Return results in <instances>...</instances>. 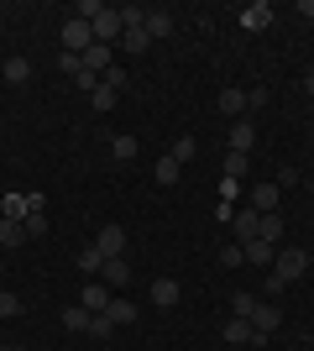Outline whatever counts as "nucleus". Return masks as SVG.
<instances>
[{"instance_id":"nucleus-1","label":"nucleus","mask_w":314,"mask_h":351,"mask_svg":"<svg viewBox=\"0 0 314 351\" xmlns=\"http://www.w3.org/2000/svg\"><path fill=\"white\" fill-rule=\"evenodd\" d=\"M304 267H309V252L304 247H278V257H272V278H267V293H283L288 283L304 278Z\"/></svg>"},{"instance_id":"nucleus-2","label":"nucleus","mask_w":314,"mask_h":351,"mask_svg":"<svg viewBox=\"0 0 314 351\" xmlns=\"http://www.w3.org/2000/svg\"><path fill=\"white\" fill-rule=\"evenodd\" d=\"M94 47V32H90V21H79V16H68L63 21V53H74V58H84Z\"/></svg>"},{"instance_id":"nucleus-3","label":"nucleus","mask_w":314,"mask_h":351,"mask_svg":"<svg viewBox=\"0 0 314 351\" xmlns=\"http://www.w3.org/2000/svg\"><path fill=\"white\" fill-rule=\"evenodd\" d=\"M278 325H283V309H278V304H257V309H252V330H257V346H267Z\"/></svg>"},{"instance_id":"nucleus-4","label":"nucleus","mask_w":314,"mask_h":351,"mask_svg":"<svg viewBox=\"0 0 314 351\" xmlns=\"http://www.w3.org/2000/svg\"><path fill=\"white\" fill-rule=\"evenodd\" d=\"M94 252H100L105 263H110V257H126V231H120V226H100V231H94Z\"/></svg>"},{"instance_id":"nucleus-5","label":"nucleus","mask_w":314,"mask_h":351,"mask_svg":"<svg viewBox=\"0 0 314 351\" xmlns=\"http://www.w3.org/2000/svg\"><path fill=\"white\" fill-rule=\"evenodd\" d=\"M110 299H116V293L105 289L100 278H90V283H84V293H79V304L90 309V315H105V309H110Z\"/></svg>"},{"instance_id":"nucleus-6","label":"nucleus","mask_w":314,"mask_h":351,"mask_svg":"<svg viewBox=\"0 0 314 351\" xmlns=\"http://www.w3.org/2000/svg\"><path fill=\"white\" fill-rule=\"evenodd\" d=\"M220 116H231V121H241L246 116V110H252V95H246V89H220Z\"/></svg>"},{"instance_id":"nucleus-7","label":"nucleus","mask_w":314,"mask_h":351,"mask_svg":"<svg viewBox=\"0 0 314 351\" xmlns=\"http://www.w3.org/2000/svg\"><path fill=\"white\" fill-rule=\"evenodd\" d=\"M100 283H105L110 293H120V289H126V283H131V267H126V257H110V263L100 267Z\"/></svg>"},{"instance_id":"nucleus-8","label":"nucleus","mask_w":314,"mask_h":351,"mask_svg":"<svg viewBox=\"0 0 314 351\" xmlns=\"http://www.w3.org/2000/svg\"><path fill=\"white\" fill-rule=\"evenodd\" d=\"M225 142H231L225 152H252V142H257V126H252L246 116H241V121H231V136H225Z\"/></svg>"},{"instance_id":"nucleus-9","label":"nucleus","mask_w":314,"mask_h":351,"mask_svg":"<svg viewBox=\"0 0 314 351\" xmlns=\"http://www.w3.org/2000/svg\"><path fill=\"white\" fill-rule=\"evenodd\" d=\"M231 226H236V236H241V247H246V241H257V236H262V215H257L252 205L241 210V215H231Z\"/></svg>"},{"instance_id":"nucleus-10","label":"nucleus","mask_w":314,"mask_h":351,"mask_svg":"<svg viewBox=\"0 0 314 351\" xmlns=\"http://www.w3.org/2000/svg\"><path fill=\"white\" fill-rule=\"evenodd\" d=\"M278 199H283V189H278V184H257V189H252V210H257V215H272V210H278Z\"/></svg>"},{"instance_id":"nucleus-11","label":"nucleus","mask_w":314,"mask_h":351,"mask_svg":"<svg viewBox=\"0 0 314 351\" xmlns=\"http://www.w3.org/2000/svg\"><path fill=\"white\" fill-rule=\"evenodd\" d=\"M179 278H152V304H157V309H173V304H179Z\"/></svg>"},{"instance_id":"nucleus-12","label":"nucleus","mask_w":314,"mask_h":351,"mask_svg":"<svg viewBox=\"0 0 314 351\" xmlns=\"http://www.w3.org/2000/svg\"><path fill=\"white\" fill-rule=\"evenodd\" d=\"M267 21H272V5H267V0H252V5L241 11V27H246V32H262Z\"/></svg>"},{"instance_id":"nucleus-13","label":"nucleus","mask_w":314,"mask_h":351,"mask_svg":"<svg viewBox=\"0 0 314 351\" xmlns=\"http://www.w3.org/2000/svg\"><path fill=\"white\" fill-rule=\"evenodd\" d=\"M225 341H231V346H257V330H252V320H241V315H236V320L225 325Z\"/></svg>"},{"instance_id":"nucleus-14","label":"nucleus","mask_w":314,"mask_h":351,"mask_svg":"<svg viewBox=\"0 0 314 351\" xmlns=\"http://www.w3.org/2000/svg\"><path fill=\"white\" fill-rule=\"evenodd\" d=\"M147 37H152V43L173 37V16H168V11H147Z\"/></svg>"},{"instance_id":"nucleus-15","label":"nucleus","mask_w":314,"mask_h":351,"mask_svg":"<svg viewBox=\"0 0 314 351\" xmlns=\"http://www.w3.org/2000/svg\"><path fill=\"white\" fill-rule=\"evenodd\" d=\"M110 63H116V47H100V43H94L90 53H84V69H94V73H105Z\"/></svg>"},{"instance_id":"nucleus-16","label":"nucleus","mask_w":314,"mask_h":351,"mask_svg":"<svg viewBox=\"0 0 314 351\" xmlns=\"http://www.w3.org/2000/svg\"><path fill=\"white\" fill-rule=\"evenodd\" d=\"M31 205H27V194H5V205H0V220H27Z\"/></svg>"},{"instance_id":"nucleus-17","label":"nucleus","mask_w":314,"mask_h":351,"mask_svg":"<svg viewBox=\"0 0 314 351\" xmlns=\"http://www.w3.org/2000/svg\"><path fill=\"white\" fill-rule=\"evenodd\" d=\"M90 320H94V315L84 304H68V309H63V325H68V330H84V336H90Z\"/></svg>"},{"instance_id":"nucleus-18","label":"nucleus","mask_w":314,"mask_h":351,"mask_svg":"<svg viewBox=\"0 0 314 351\" xmlns=\"http://www.w3.org/2000/svg\"><path fill=\"white\" fill-rule=\"evenodd\" d=\"M116 16H120V27H126V32L147 27V5H116Z\"/></svg>"},{"instance_id":"nucleus-19","label":"nucleus","mask_w":314,"mask_h":351,"mask_svg":"<svg viewBox=\"0 0 314 351\" xmlns=\"http://www.w3.org/2000/svg\"><path fill=\"white\" fill-rule=\"evenodd\" d=\"M246 263H272V257H278V247H272V241H262V236H257V241H246Z\"/></svg>"},{"instance_id":"nucleus-20","label":"nucleus","mask_w":314,"mask_h":351,"mask_svg":"<svg viewBox=\"0 0 314 351\" xmlns=\"http://www.w3.org/2000/svg\"><path fill=\"white\" fill-rule=\"evenodd\" d=\"M105 315H110V320H116V325H131V320H136V304H131V299H120V293H116Z\"/></svg>"},{"instance_id":"nucleus-21","label":"nucleus","mask_w":314,"mask_h":351,"mask_svg":"<svg viewBox=\"0 0 314 351\" xmlns=\"http://www.w3.org/2000/svg\"><path fill=\"white\" fill-rule=\"evenodd\" d=\"M0 73H5V84H27V79H31V63L27 58H5V69H0Z\"/></svg>"},{"instance_id":"nucleus-22","label":"nucleus","mask_w":314,"mask_h":351,"mask_svg":"<svg viewBox=\"0 0 314 351\" xmlns=\"http://www.w3.org/2000/svg\"><path fill=\"white\" fill-rule=\"evenodd\" d=\"M120 47H126V53H147V47H152L147 27H136V32H120Z\"/></svg>"},{"instance_id":"nucleus-23","label":"nucleus","mask_w":314,"mask_h":351,"mask_svg":"<svg viewBox=\"0 0 314 351\" xmlns=\"http://www.w3.org/2000/svg\"><path fill=\"white\" fill-rule=\"evenodd\" d=\"M105 11H110L105 0H79V5H74V16H79V21H90V27H94V21H100Z\"/></svg>"},{"instance_id":"nucleus-24","label":"nucleus","mask_w":314,"mask_h":351,"mask_svg":"<svg viewBox=\"0 0 314 351\" xmlns=\"http://www.w3.org/2000/svg\"><path fill=\"white\" fill-rule=\"evenodd\" d=\"M105 142H110L116 162H131V158H136V136H105Z\"/></svg>"},{"instance_id":"nucleus-25","label":"nucleus","mask_w":314,"mask_h":351,"mask_svg":"<svg viewBox=\"0 0 314 351\" xmlns=\"http://www.w3.org/2000/svg\"><path fill=\"white\" fill-rule=\"evenodd\" d=\"M27 231H21V220H0V247H21Z\"/></svg>"},{"instance_id":"nucleus-26","label":"nucleus","mask_w":314,"mask_h":351,"mask_svg":"<svg viewBox=\"0 0 314 351\" xmlns=\"http://www.w3.org/2000/svg\"><path fill=\"white\" fill-rule=\"evenodd\" d=\"M194 136H173V147H168V158H173V162H189V158H194Z\"/></svg>"},{"instance_id":"nucleus-27","label":"nucleus","mask_w":314,"mask_h":351,"mask_svg":"<svg viewBox=\"0 0 314 351\" xmlns=\"http://www.w3.org/2000/svg\"><path fill=\"white\" fill-rule=\"evenodd\" d=\"M179 173H183V162H173L163 152V158H157V184H179Z\"/></svg>"},{"instance_id":"nucleus-28","label":"nucleus","mask_w":314,"mask_h":351,"mask_svg":"<svg viewBox=\"0 0 314 351\" xmlns=\"http://www.w3.org/2000/svg\"><path fill=\"white\" fill-rule=\"evenodd\" d=\"M225 178H246V152H225Z\"/></svg>"},{"instance_id":"nucleus-29","label":"nucleus","mask_w":314,"mask_h":351,"mask_svg":"<svg viewBox=\"0 0 314 351\" xmlns=\"http://www.w3.org/2000/svg\"><path fill=\"white\" fill-rule=\"evenodd\" d=\"M79 267H84V273H94V278H100L105 257H100V252H94V241H90V247H84V252H79Z\"/></svg>"},{"instance_id":"nucleus-30","label":"nucleus","mask_w":314,"mask_h":351,"mask_svg":"<svg viewBox=\"0 0 314 351\" xmlns=\"http://www.w3.org/2000/svg\"><path fill=\"white\" fill-rule=\"evenodd\" d=\"M100 84H105V89H116V95H120V89H126V69H120V63H110V69L100 73Z\"/></svg>"},{"instance_id":"nucleus-31","label":"nucleus","mask_w":314,"mask_h":351,"mask_svg":"<svg viewBox=\"0 0 314 351\" xmlns=\"http://www.w3.org/2000/svg\"><path fill=\"white\" fill-rule=\"evenodd\" d=\"M278 236H283V220H278V210H272V215H262V241L278 247Z\"/></svg>"},{"instance_id":"nucleus-32","label":"nucleus","mask_w":314,"mask_h":351,"mask_svg":"<svg viewBox=\"0 0 314 351\" xmlns=\"http://www.w3.org/2000/svg\"><path fill=\"white\" fill-rule=\"evenodd\" d=\"M21 231H27V236H47V215H42V210H31V215L21 220Z\"/></svg>"},{"instance_id":"nucleus-33","label":"nucleus","mask_w":314,"mask_h":351,"mask_svg":"<svg viewBox=\"0 0 314 351\" xmlns=\"http://www.w3.org/2000/svg\"><path fill=\"white\" fill-rule=\"evenodd\" d=\"M74 84L84 89V95H94V89H100V73H94V69H79V73H74Z\"/></svg>"},{"instance_id":"nucleus-34","label":"nucleus","mask_w":314,"mask_h":351,"mask_svg":"<svg viewBox=\"0 0 314 351\" xmlns=\"http://www.w3.org/2000/svg\"><path fill=\"white\" fill-rule=\"evenodd\" d=\"M110 330H116V320H110V315H94V320H90V336H94V341H105Z\"/></svg>"},{"instance_id":"nucleus-35","label":"nucleus","mask_w":314,"mask_h":351,"mask_svg":"<svg viewBox=\"0 0 314 351\" xmlns=\"http://www.w3.org/2000/svg\"><path fill=\"white\" fill-rule=\"evenodd\" d=\"M11 315H21V299H16V293H5V289H0V320H11Z\"/></svg>"},{"instance_id":"nucleus-36","label":"nucleus","mask_w":314,"mask_h":351,"mask_svg":"<svg viewBox=\"0 0 314 351\" xmlns=\"http://www.w3.org/2000/svg\"><path fill=\"white\" fill-rule=\"evenodd\" d=\"M262 304V299H257V293H236V315L241 320H252V309Z\"/></svg>"},{"instance_id":"nucleus-37","label":"nucleus","mask_w":314,"mask_h":351,"mask_svg":"<svg viewBox=\"0 0 314 351\" xmlns=\"http://www.w3.org/2000/svg\"><path fill=\"white\" fill-rule=\"evenodd\" d=\"M90 105H94V110H110V105H116V89H94V95H90Z\"/></svg>"},{"instance_id":"nucleus-38","label":"nucleus","mask_w":314,"mask_h":351,"mask_svg":"<svg viewBox=\"0 0 314 351\" xmlns=\"http://www.w3.org/2000/svg\"><path fill=\"white\" fill-rule=\"evenodd\" d=\"M220 263H225V267H241V263H246V252H241V241H236V247H225V252H220Z\"/></svg>"},{"instance_id":"nucleus-39","label":"nucleus","mask_w":314,"mask_h":351,"mask_svg":"<svg viewBox=\"0 0 314 351\" xmlns=\"http://www.w3.org/2000/svg\"><path fill=\"white\" fill-rule=\"evenodd\" d=\"M58 69H63V73H68V79H74V73H79V69H84V58H74V53H63V58H58Z\"/></svg>"},{"instance_id":"nucleus-40","label":"nucleus","mask_w":314,"mask_h":351,"mask_svg":"<svg viewBox=\"0 0 314 351\" xmlns=\"http://www.w3.org/2000/svg\"><path fill=\"white\" fill-rule=\"evenodd\" d=\"M236 189H241L236 178H220V205H231V199H236Z\"/></svg>"},{"instance_id":"nucleus-41","label":"nucleus","mask_w":314,"mask_h":351,"mask_svg":"<svg viewBox=\"0 0 314 351\" xmlns=\"http://www.w3.org/2000/svg\"><path fill=\"white\" fill-rule=\"evenodd\" d=\"M304 89H309V95H314V69H309V73H304Z\"/></svg>"}]
</instances>
